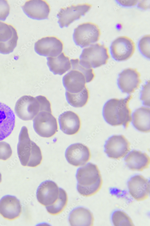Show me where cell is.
Masks as SVG:
<instances>
[{
	"mask_svg": "<svg viewBox=\"0 0 150 226\" xmlns=\"http://www.w3.org/2000/svg\"><path fill=\"white\" fill-rule=\"evenodd\" d=\"M132 98L128 95L124 98H112L104 105L102 114L106 122L112 126L122 125L126 128L131 121V110L128 103Z\"/></svg>",
	"mask_w": 150,
	"mask_h": 226,
	"instance_id": "cell-1",
	"label": "cell"
},
{
	"mask_svg": "<svg viewBox=\"0 0 150 226\" xmlns=\"http://www.w3.org/2000/svg\"><path fill=\"white\" fill-rule=\"evenodd\" d=\"M76 189L83 196L88 197L98 193L101 188L103 180L97 165L88 162L79 168L76 174Z\"/></svg>",
	"mask_w": 150,
	"mask_h": 226,
	"instance_id": "cell-2",
	"label": "cell"
},
{
	"mask_svg": "<svg viewBox=\"0 0 150 226\" xmlns=\"http://www.w3.org/2000/svg\"><path fill=\"white\" fill-rule=\"evenodd\" d=\"M14 110L17 116L24 121L32 120L41 111L52 113L50 102L42 95L22 96L16 102Z\"/></svg>",
	"mask_w": 150,
	"mask_h": 226,
	"instance_id": "cell-3",
	"label": "cell"
},
{
	"mask_svg": "<svg viewBox=\"0 0 150 226\" xmlns=\"http://www.w3.org/2000/svg\"><path fill=\"white\" fill-rule=\"evenodd\" d=\"M17 152L20 162L23 166L36 167L40 164L42 159L40 147L31 140L27 128L25 126L22 127L19 135Z\"/></svg>",
	"mask_w": 150,
	"mask_h": 226,
	"instance_id": "cell-4",
	"label": "cell"
},
{
	"mask_svg": "<svg viewBox=\"0 0 150 226\" xmlns=\"http://www.w3.org/2000/svg\"><path fill=\"white\" fill-rule=\"evenodd\" d=\"M110 57L108 48L103 44L98 43L83 50L79 62L86 68L92 69L105 64Z\"/></svg>",
	"mask_w": 150,
	"mask_h": 226,
	"instance_id": "cell-5",
	"label": "cell"
},
{
	"mask_svg": "<svg viewBox=\"0 0 150 226\" xmlns=\"http://www.w3.org/2000/svg\"><path fill=\"white\" fill-rule=\"evenodd\" d=\"M100 33L98 25L90 22H86L75 28L73 39L76 45L83 48L98 42Z\"/></svg>",
	"mask_w": 150,
	"mask_h": 226,
	"instance_id": "cell-6",
	"label": "cell"
},
{
	"mask_svg": "<svg viewBox=\"0 0 150 226\" xmlns=\"http://www.w3.org/2000/svg\"><path fill=\"white\" fill-rule=\"evenodd\" d=\"M34 129L40 136L50 137L58 131V125L56 118L51 113L41 111L33 120Z\"/></svg>",
	"mask_w": 150,
	"mask_h": 226,
	"instance_id": "cell-7",
	"label": "cell"
},
{
	"mask_svg": "<svg viewBox=\"0 0 150 226\" xmlns=\"http://www.w3.org/2000/svg\"><path fill=\"white\" fill-rule=\"evenodd\" d=\"M135 49L134 41L127 36H119L112 43L110 53L112 57L115 60L118 61H126L133 55Z\"/></svg>",
	"mask_w": 150,
	"mask_h": 226,
	"instance_id": "cell-8",
	"label": "cell"
},
{
	"mask_svg": "<svg viewBox=\"0 0 150 226\" xmlns=\"http://www.w3.org/2000/svg\"><path fill=\"white\" fill-rule=\"evenodd\" d=\"M104 152L109 158L119 159L123 158L130 150V143L123 135H114L105 142Z\"/></svg>",
	"mask_w": 150,
	"mask_h": 226,
	"instance_id": "cell-9",
	"label": "cell"
},
{
	"mask_svg": "<svg viewBox=\"0 0 150 226\" xmlns=\"http://www.w3.org/2000/svg\"><path fill=\"white\" fill-rule=\"evenodd\" d=\"M92 6L91 4L86 3L62 8L57 15L60 27L61 28L68 27L72 23L84 15Z\"/></svg>",
	"mask_w": 150,
	"mask_h": 226,
	"instance_id": "cell-10",
	"label": "cell"
},
{
	"mask_svg": "<svg viewBox=\"0 0 150 226\" xmlns=\"http://www.w3.org/2000/svg\"><path fill=\"white\" fill-rule=\"evenodd\" d=\"M140 77L136 69H125L118 75L117 85L122 93L129 94L139 87L141 82Z\"/></svg>",
	"mask_w": 150,
	"mask_h": 226,
	"instance_id": "cell-11",
	"label": "cell"
},
{
	"mask_svg": "<svg viewBox=\"0 0 150 226\" xmlns=\"http://www.w3.org/2000/svg\"><path fill=\"white\" fill-rule=\"evenodd\" d=\"M63 44L55 36L44 37L38 40L34 44V50L39 55L45 57H56L63 49Z\"/></svg>",
	"mask_w": 150,
	"mask_h": 226,
	"instance_id": "cell-12",
	"label": "cell"
},
{
	"mask_svg": "<svg viewBox=\"0 0 150 226\" xmlns=\"http://www.w3.org/2000/svg\"><path fill=\"white\" fill-rule=\"evenodd\" d=\"M129 193L137 201L144 200L150 194V181L143 176L137 174L131 177L127 182Z\"/></svg>",
	"mask_w": 150,
	"mask_h": 226,
	"instance_id": "cell-13",
	"label": "cell"
},
{
	"mask_svg": "<svg viewBox=\"0 0 150 226\" xmlns=\"http://www.w3.org/2000/svg\"><path fill=\"white\" fill-rule=\"evenodd\" d=\"M18 36L12 25L0 21V53L7 54L12 52L16 47Z\"/></svg>",
	"mask_w": 150,
	"mask_h": 226,
	"instance_id": "cell-14",
	"label": "cell"
},
{
	"mask_svg": "<svg viewBox=\"0 0 150 226\" xmlns=\"http://www.w3.org/2000/svg\"><path fill=\"white\" fill-rule=\"evenodd\" d=\"M65 157L70 164L78 166L85 165L89 160L91 154L88 148L80 143L72 144L66 149Z\"/></svg>",
	"mask_w": 150,
	"mask_h": 226,
	"instance_id": "cell-15",
	"label": "cell"
},
{
	"mask_svg": "<svg viewBox=\"0 0 150 226\" xmlns=\"http://www.w3.org/2000/svg\"><path fill=\"white\" fill-rule=\"evenodd\" d=\"M59 187L56 184L50 180L42 182L38 187L36 197L38 201L46 206L54 204L58 199Z\"/></svg>",
	"mask_w": 150,
	"mask_h": 226,
	"instance_id": "cell-16",
	"label": "cell"
},
{
	"mask_svg": "<svg viewBox=\"0 0 150 226\" xmlns=\"http://www.w3.org/2000/svg\"><path fill=\"white\" fill-rule=\"evenodd\" d=\"M22 8L28 17L37 20L47 19L50 11V6L45 0L28 1Z\"/></svg>",
	"mask_w": 150,
	"mask_h": 226,
	"instance_id": "cell-17",
	"label": "cell"
},
{
	"mask_svg": "<svg viewBox=\"0 0 150 226\" xmlns=\"http://www.w3.org/2000/svg\"><path fill=\"white\" fill-rule=\"evenodd\" d=\"M15 117L11 108L0 102V141L11 133L15 127Z\"/></svg>",
	"mask_w": 150,
	"mask_h": 226,
	"instance_id": "cell-18",
	"label": "cell"
},
{
	"mask_svg": "<svg viewBox=\"0 0 150 226\" xmlns=\"http://www.w3.org/2000/svg\"><path fill=\"white\" fill-rule=\"evenodd\" d=\"M62 83L67 91L76 93L86 87V80L84 75L80 71L72 69L63 77Z\"/></svg>",
	"mask_w": 150,
	"mask_h": 226,
	"instance_id": "cell-19",
	"label": "cell"
},
{
	"mask_svg": "<svg viewBox=\"0 0 150 226\" xmlns=\"http://www.w3.org/2000/svg\"><path fill=\"white\" fill-rule=\"evenodd\" d=\"M21 209L19 200L14 196L6 195L0 200V213L5 218H16L20 214Z\"/></svg>",
	"mask_w": 150,
	"mask_h": 226,
	"instance_id": "cell-20",
	"label": "cell"
},
{
	"mask_svg": "<svg viewBox=\"0 0 150 226\" xmlns=\"http://www.w3.org/2000/svg\"><path fill=\"white\" fill-rule=\"evenodd\" d=\"M58 121L60 130L68 135L75 134L80 127V121L78 115L71 111H65L60 115Z\"/></svg>",
	"mask_w": 150,
	"mask_h": 226,
	"instance_id": "cell-21",
	"label": "cell"
},
{
	"mask_svg": "<svg viewBox=\"0 0 150 226\" xmlns=\"http://www.w3.org/2000/svg\"><path fill=\"white\" fill-rule=\"evenodd\" d=\"M124 161L130 169L140 171L148 168L150 163V157L146 153L136 150L130 152L125 156Z\"/></svg>",
	"mask_w": 150,
	"mask_h": 226,
	"instance_id": "cell-22",
	"label": "cell"
},
{
	"mask_svg": "<svg viewBox=\"0 0 150 226\" xmlns=\"http://www.w3.org/2000/svg\"><path fill=\"white\" fill-rule=\"evenodd\" d=\"M68 221L71 226H92L94 218L88 209L82 207H76L70 213Z\"/></svg>",
	"mask_w": 150,
	"mask_h": 226,
	"instance_id": "cell-23",
	"label": "cell"
},
{
	"mask_svg": "<svg viewBox=\"0 0 150 226\" xmlns=\"http://www.w3.org/2000/svg\"><path fill=\"white\" fill-rule=\"evenodd\" d=\"M132 123L138 130L148 132L150 130V109L149 107L142 106L136 110L131 115Z\"/></svg>",
	"mask_w": 150,
	"mask_h": 226,
	"instance_id": "cell-24",
	"label": "cell"
},
{
	"mask_svg": "<svg viewBox=\"0 0 150 226\" xmlns=\"http://www.w3.org/2000/svg\"><path fill=\"white\" fill-rule=\"evenodd\" d=\"M47 64L54 74L62 75L71 68L69 58L63 52L56 57H47Z\"/></svg>",
	"mask_w": 150,
	"mask_h": 226,
	"instance_id": "cell-25",
	"label": "cell"
},
{
	"mask_svg": "<svg viewBox=\"0 0 150 226\" xmlns=\"http://www.w3.org/2000/svg\"><path fill=\"white\" fill-rule=\"evenodd\" d=\"M66 99L68 103L75 108H80L87 103L89 98L88 90L86 87L80 92L72 93L66 91L65 93Z\"/></svg>",
	"mask_w": 150,
	"mask_h": 226,
	"instance_id": "cell-26",
	"label": "cell"
},
{
	"mask_svg": "<svg viewBox=\"0 0 150 226\" xmlns=\"http://www.w3.org/2000/svg\"><path fill=\"white\" fill-rule=\"evenodd\" d=\"M68 201L67 196L65 191L59 187V194L57 201L53 204L46 206L47 211L50 214L56 215L59 214L64 209Z\"/></svg>",
	"mask_w": 150,
	"mask_h": 226,
	"instance_id": "cell-27",
	"label": "cell"
},
{
	"mask_svg": "<svg viewBox=\"0 0 150 226\" xmlns=\"http://www.w3.org/2000/svg\"><path fill=\"white\" fill-rule=\"evenodd\" d=\"M111 219L112 223L115 226H134L130 217L122 210L114 211L112 214Z\"/></svg>",
	"mask_w": 150,
	"mask_h": 226,
	"instance_id": "cell-28",
	"label": "cell"
},
{
	"mask_svg": "<svg viewBox=\"0 0 150 226\" xmlns=\"http://www.w3.org/2000/svg\"><path fill=\"white\" fill-rule=\"evenodd\" d=\"M79 61L78 59H73L70 60V62L72 69L77 70L81 72L86 77V83L90 82L94 77L93 69L92 68L87 69L84 67L80 64Z\"/></svg>",
	"mask_w": 150,
	"mask_h": 226,
	"instance_id": "cell-29",
	"label": "cell"
},
{
	"mask_svg": "<svg viewBox=\"0 0 150 226\" xmlns=\"http://www.w3.org/2000/svg\"><path fill=\"white\" fill-rule=\"evenodd\" d=\"M150 35L143 36L140 40L138 44L139 51L146 58L150 59Z\"/></svg>",
	"mask_w": 150,
	"mask_h": 226,
	"instance_id": "cell-30",
	"label": "cell"
},
{
	"mask_svg": "<svg viewBox=\"0 0 150 226\" xmlns=\"http://www.w3.org/2000/svg\"><path fill=\"white\" fill-rule=\"evenodd\" d=\"M140 99L142 105L145 106H150V80L146 81L142 85L140 92Z\"/></svg>",
	"mask_w": 150,
	"mask_h": 226,
	"instance_id": "cell-31",
	"label": "cell"
},
{
	"mask_svg": "<svg viewBox=\"0 0 150 226\" xmlns=\"http://www.w3.org/2000/svg\"><path fill=\"white\" fill-rule=\"evenodd\" d=\"M12 150L10 145L4 142H0V159L6 160L11 156Z\"/></svg>",
	"mask_w": 150,
	"mask_h": 226,
	"instance_id": "cell-32",
	"label": "cell"
},
{
	"mask_svg": "<svg viewBox=\"0 0 150 226\" xmlns=\"http://www.w3.org/2000/svg\"><path fill=\"white\" fill-rule=\"evenodd\" d=\"M10 6L6 0H0V20L4 21L9 14Z\"/></svg>",
	"mask_w": 150,
	"mask_h": 226,
	"instance_id": "cell-33",
	"label": "cell"
},
{
	"mask_svg": "<svg viewBox=\"0 0 150 226\" xmlns=\"http://www.w3.org/2000/svg\"><path fill=\"white\" fill-rule=\"evenodd\" d=\"M121 5L124 6L129 7L136 5L137 3V1H117Z\"/></svg>",
	"mask_w": 150,
	"mask_h": 226,
	"instance_id": "cell-34",
	"label": "cell"
},
{
	"mask_svg": "<svg viewBox=\"0 0 150 226\" xmlns=\"http://www.w3.org/2000/svg\"><path fill=\"white\" fill-rule=\"evenodd\" d=\"M2 180V175L0 173V183L1 182V181Z\"/></svg>",
	"mask_w": 150,
	"mask_h": 226,
	"instance_id": "cell-35",
	"label": "cell"
}]
</instances>
